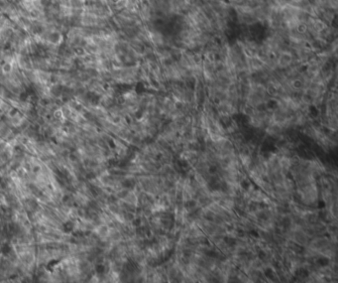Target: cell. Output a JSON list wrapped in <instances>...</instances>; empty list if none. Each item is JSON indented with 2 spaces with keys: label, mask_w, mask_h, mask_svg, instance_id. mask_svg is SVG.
<instances>
[{
  "label": "cell",
  "mask_w": 338,
  "mask_h": 283,
  "mask_svg": "<svg viewBox=\"0 0 338 283\" xmlns=\"http://www.w3.org/2000/svg\"><path fill=\"white\" fill-rule=\"evenodd\" d=\"M278 66H280L282 68H287L289 67V65L292 64V55L289 53H282L279 59L277 61Z\"/></svg>",
  "instance_id": "6da1fadb"
}]
</instances>
